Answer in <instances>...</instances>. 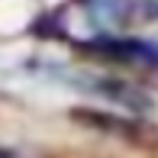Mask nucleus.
<instances>
[{"instance_id":"nucleus-1","label":"nucleus","mask_w":158,"mask_h":158,"mask_svg":"<svg viewBox=\"0 0 158 158\" xmlns=\"http://www.w3.org/2000/svg\"><path fill=\"white\" fill-rule=\"evenodd\" d=\"M90 52H100L106 58L129 61V64H158V45L145 39H116V35H100V39L87 42Z\"/></svg>"}]
</instances>
